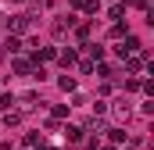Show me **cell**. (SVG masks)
Returning <instances> with one entry per match:
<instances>
[{
	"instance_id": "cell-2",
	"label": "cell",
	"mask_w": 154,
	"mask_h": 150,
	"mask_svg": "<svg viewBox=\"0 0 154 150\" xmlns=\"http://www.w3.org/2000/svg\"><path fill=\"white\" fill-rule=\"evenodd\" d=\"M68 25H72V18H57V22H54V36H65Z\"/></svg>"
},
{
	"instance_id": "cell-4",
	"label": "cell",
	"mask_w": 154,
	"mask_h": 150,
	"mask_svg": "<svg viewBox=\"0 0 154 150\" xmlns=\"http://www.w3.org/2000/svg\"><path fill=\"white\" fill-rule=\"evenodd\" d=\"M0 150H11V147H7V143H0Z\"/></svg>"
},
{
	"instance_id": "cell-3",
	"label": "cell",
	"mask_w": 154,
	"mask_h": 150,
	"mask_svg": "<svg viewBox=\"0 0 154 150\" xmlns=\"http://www.w3.org/2000/svg\"><path fill=\"white\" fill-rule=\"evenodd\" d=\"M25 29H29V18L18 14V18H14V32H25Z\"/></svg>"
},
{
	"instance_id": "cell-1",
	"label": "cell",
	"mask_w": 154,
	"mask_h": 150,
	"mask_svg": "<svg viewBox=\"0 0 154 150\" xmlns=\"http://www.w3.org/2000/svg\"><path fill=\"white\" fill-rule=\"evenodd\" d=\"M111 111H115V118H118V122H129V114H133V107H129V100H125V97H118Z\"/></svg>"
}]
</instances>
